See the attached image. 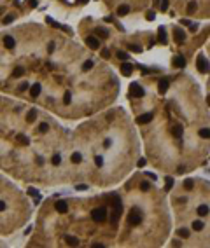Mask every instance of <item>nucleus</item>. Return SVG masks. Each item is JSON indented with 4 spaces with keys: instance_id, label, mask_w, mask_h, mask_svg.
Masks as SVG:
<instances>
[{
    "instance_id": "obj_1",
    "label": "nucleus",
    "mask_w": 210,
    "mask_h": 248,
    "mask_svg": "<svg viewBox=\"0 0 210 248\" xmlns=\"http://www.w3.org/2000/svg\"><path fill=\"white\" fill-rule=\"evenodd\" d=\"M91 218L95 222H105L107 220V210L105 208H95L91 211Z\"/></svg>"
},
{
    "instance_id": "obj_2",
    "label": "nucleus",
    "mask_w": 210,
    "mask_h": 248,
    "mask_svg": "<svg viewBox=\"0 0 210 248\" xmlns=\"http://www.w3.org/2000/svg\"><path fill=\"white\" fill-rule=\"evenodd\" d=\"M130 95L133 96V98H144L145 91H144V87L140 84H132L130 86Z\"/></svg>"
},
{
    "instance_id": "obj_3",
    "label": "nucleus",
    "mask_w": 210,
    "mask_h": 248,
    "mask_svg": "<svg viewBox=\"0 0 210 248\" xmlns=\"http://www.w3.org/2000/svg\"><path fill=\"white\" fill-rule=\"evenodd\" d=\"M196 65H198V70H200V72H203V74H207V72H209V59L203 56V54H200V56H198Z\"/></svg>"
},
{
    "instance_id": "obj_4",
    "label": "nucleus",
    "mask_w": 210,
    "mask_h": 248,
    "mask_svg": "<svg viewBox=\"0 0 210 248\" xmlns=\"http://www.w3.org/2000/svg\"><path fill=\"white\" fill-rule=\"evenodd\" d=\"M128 222H130L132 226H138V224L142 222V215H140V211L138 210H132L130 217H128Z\"/></svg>"
},
{
    "instance_id": "obj_5",
    "label": "nucleus",
    "mask_w": 210,
    "mask_h": 248,
    "mask_svg": "<svg viewBox=\"0 0 210 248\" xmlns=\"http://www.w3.org/2000/svg\"><path fill=\"white\" fill-rule=\"evenodd\" d=\"M186 37H187V33H186L182 28H175V30H173V38H175L179 44H182V42L186 40Z\"/></svg>"
},
{
    "instance_id": "obj_6",
    "label": "nucleus",
    "mask_w": 210,
    "mask_h": 248,
    "mask_svg": "<svg viewBox=\"0 0 210 248\" xmlns=\"http://www.w3.org/2000/svg\"><path fill=\"white\" fill-rule=\"evenodd\" d=\"M168 87H170V80H168V79H161V80L158 82V91H159L161 95H165V93L168 91Z\"/></svg>"
},
{
    "instance_id": "obj_7",
    "label": "nucleus",
    "mask_w": 210,
    "mask_h": 248,
    "mask_svg": "<svg viewBox=\"0 0 210 248\" xmlns=\"http://www.w3.org/2000/svg\"><path fill=\"white\" fill-rule=\"evenodd\" d=\"M86 46H88L89 49H98V47H100V40L96 37H91V35H89V37H86Z\"/></svg>"
},
{
    "instance_id": "obj_8",
    "label": "nucleus",
    "mask_w": 210,
    "mask_h": 248,
    "mask_svg": "<svg viewBox=\"0 0 210 248\" xmlns=\"http://www.w3.org/2000/svg\"><path fill=\"white\" fill-rule=\"evenodd\" d=\"M54 210H56L58 213H67V211H68V205H67L65 201H61V199H60V201L54 203Z\"/></svg>"
},
{
    "instance_id": "obj_9",
    "label": "nucleus",
    "mask_w": 210,
    "mask_h": 248,
    "mask_svg": "<svg viewBox=\"0 0 210 248\" xmlns=\"http://www.w3.org/2000/svg\"><path fill=\"white\" fill-rule=\"evenodd\" d=\"M121 72H123V75H124V77H130V75H132V72H133V65H132V63H128V61H124V63H123V67H121Z\"/></svg>"
},
{
    "instance_id": "obj_10",
    "label": "nucleus",
    "mask_w": 210,
    "mask_h": 248,
    "mask_svg": "<svg viewBox=\"0 0 210 248\" xmlns=\"http://www.w3.org/2000/svg\"><path fill=\"white\" fill-rule=\"evenodd\" d=\"M153 121V114L151 112H147V114H142L137 117V122L138 124H147V122H151Z\"/></svg>"
},
{
    "instance_id": "obj_11",
    "label": "nucleus",
    "mask_w": 210,
    "mask_h": 248,
    "mask_svg": "<svg viewBox=\"0 0 210 248\" xmlns=\"http://www.w3.org/2000/svg\"><path fill=\"white\" fill-rule=\"evenodd\" d=\"M4 46H5L7 49H14V46H16V40L11 37V35H5V37H4Z\"/></svg>"
},
{
    "instance_id": "obj_12",
    "label": "nucleus",
    "mask_w": 210,
    "mask_h": 248,
    "mask_svg": "<svg viewBox=\"0 0 210 248\" xmlns=\"http://www.w3.org/2000/svg\"><path fill=\"white\" fill-rule=\"evenodd\" d=\"M173 67H177V68H184V67H186V58L184 56H175L173 58Z\"/></svg>"
},
{
    "instance_id": "obj_13",
    "label": "nucleus",
    "mask_w": 210,
    "mask_h": 248,
    "mask_svg": "<svg viewBox=\"0 0 210 248\" xmlns=\"http://www.w3.org/2000/svg\"><path fill=\"white\" fill-rule=\"evenodd\" d=\"M128 12H130V5L123 4V5H119V7H117V16H126Z\"/></svg>"
},
{
    "instance_id": "obj_14",
    "label": "nucleus",
    "mask_w": 210,
    "mask_h": 248,
    "mask_svg": "<svg viewBox=\"0 0 210 248\" xmlns=\"http://www.w3.org/2000/svg\"><path fill=\"white\" fill-rule=\"evenodd\" d=\"M40 84H33V86H30V95L33 96V98H37L39 95H40Z\"/></svg>"
},
{
    "instance_id": "obj_15",
    "label": "nucleus",
    "mask_w": 210,
    "mask_h": 248,
    "mask_svg": "<svg viewBox=\"0 0 210 248\" xmlns=\"http://www.w3.org/2000/svg\"><path fill=\"white\" fill-rule=\"evenodd\" d=\"M158 40H159L161 44H166V32H165V28H163V26L158 30Z\"/></svg>"
},
{
    "instance_id": "obj_16",
    "label": "nucleus",
    "mask_w": 210,
    "mask_h": 248,
    "mask_svg": "<svg viewBox=\"0 0 210 248\" xmlns=\"http://www.w3.org/2000/svg\"><path fill=\"white\" fill-rule=\"evenodd\" d=\"M65 239H67V245H70V247H77L79 245V239H77L76 236H67Z\"/></svg>"
},
{
    "instance_id": "obj_17",
    "label": "nucleus",
    "mask_w": 210,
    "mask_h": 248,
    "mask_svg": "<svg viewBox=\"0 0 210 248\" xmlns=\"http://www.w3.org/2000/svg\"><path fill=\"white\" fill-rule=\"evenodd\" d=\"M182 133H184V128H182L180 124H177V126L173 128V136H177V138H180V136H182Z\"/></svg>"
},
{
    "instance_id": "obj_18",
    "label": "nucleus",
    "mask_w": 210,
    "mask_h": 248,
    "mask_svg": "<svg viewBox=\"0 0 210 248\" xmlns=\"http://www.w3.org/2000/svg\"><path fill=\"white\" fill-rule=\"evenodd\" d=\"M207 213H209V206H207V205H201V206H198V215H200V217H205Z\"/></svg>"
},
{
    "instance_id": "obj_19",
    "label": "nucleus",
    "mask_w": 210,
    "mask_h": 248,
    "mask_svg": "<svg viewBox=\"0 0 210 248\" xmlns=\"http://www.w3.org/2000/svg\"><path fill=\"white\" fill-rule=\"evenodd\" d=\"M96 35H98L100 38H107L109 37V32L103 30V28H96Z\"/></svg>"
},
{
    "instance_id": "obj_20",
    "label": "nucleus",
    "mask_w": 210,
    "mask_h": 248,
    "mask_svg": "<svg viewBox=\"0 0 210 248\" xmlns=\"http://www.w3.org/2000/svg\"><path fill=\"white\" fill-rule=\"evenodd\" d=\"M196 9H198V4H196V2H189V4H187V14H193Z\"/></svg>"
},
{
    "instance_id": "obj_21",
    "label": "nucleus",
    "mask_w": 210,
    "mask_h": 248,
    "mask_svg": "<svg viewBox=\"0 0 210 248\" xmlns=\"http://www.w3.org/2000/svg\"><path fill=\"white\" fill-rule=\"evenodd\" d=\"M35 117H37V112H35V110H30L28 115H26V122H33V121H35Z\"/></svg>"
},
{
    "instance_id": "obj_22",
    "label": "nucleus",
    "mask_w": 210,
    "mask_h": 248,
    "mask_svg": "<svg viewBox=\"0 0 210 248\" xmlns=\"http://www.w3.org/2000/svg\"><path fill=\"white\" fill-rule=\"evenodd\" d=\"M93 65H95V63H93L91 59H88V61L82 65V70H84V72H88V70H91V68H93Z\"/></svg>"
},
{
    "instance_id": "obj_23",
    "label": "nucleus",
    "mask_w": 210,
    "mask_h": 248,
    "mask_svg": "<svg viewBox=\"0 0 210 248\" xmlns=\"http://www.w3.org/2000/svg\"><path fill=\"white\" fill-rule=\"evenodd\" d=\"M116 56L119 58L121 61H126V59H128V53H124V51H117V53H116Z\"/></svg>"
},
{
    "instance_id": "obj_24",
    "label": "nucleus",
    "mask_w": 210,
    "mask_h": 248,
    "mask_svg": "<svg viewBox=\"0 0 210 248\" xmlns=\"http://www.w3.org/2000/svg\"><path fill=\"white\" fill-rule=\"evenodd\" d=\"M70 159H72V163H81V161H82V155H81L79 152H74Z\"/></svg>"
},
{
    "instance_id": "obj_25",
    "label": "nucleus",
    "mask_w": 210,
    "mask_h": 248,
    "mask_svg": "<svg viewBox=\"0 0 210 248\" xmlns=\"http://www.w3.org/2000/svg\"><path fill=\"white\" fill-rule=\"evenodd\" d=\"M193 229H194V231H201V229H203V222H201V220L193 222Z\"/></svg>"
},
{
    "instance_id": "obj_26",
    "label": "nucleus",
    "mask_w": 210,
    "mask_h": 248,
    "mask_svg": "<svg viewBox=\"0 0 210 248\" xmlns=\"http://www.w3.org/2000/svg\"><path fill=\"white\" fill-rule=\"evenodd\" d=\"M165 184H166V191H170L173 187V178L172 176H166V178H165Z\"/></svg>"
},
{
    "instance_id": "obj_27",
    "label": "nucleus",
    "mask_w": 210,
    "mask_h": 248,
    "mask_svg": "<svg viewBox=\"0 0 210 248\" xmlns=\"http://www.w3.org/2000/svg\"><path fill=\"white\" fill-rule=\"evenodd\" d=\"M51 163H53L54 166H58V164L61 163V155H60V154H54V155H53V159H51Z\"/></svg>"
},
{
    "instance_id": "obj_28",
    "label": "nucleus",
    "mask_w": 210,
    "mask_h": 248,
    "mask_svg": "<svg viewBox=\"0 0 210 248\" xmlns=\"http://www.w3.org/2000/svg\"><path fill=\"white\" fill-rule=\"evenodd\" d=\"M18 142L19 143H23V145H28L30 142H28V138L25 136V134H18Z\"/></svg>"
},
{
    "instance_id": "obj_29",
    "label": "nucleus",
    "mask_w": 210,
    "mask_h": 248,
    "mask_svg": "<svg viewBox=\"0 0 210 248\" xmlns=\"http://www.w3.org/2000/svg\"><path fill=\"white\" fill-rule=\"evenodd\" d=\"M177 234H179L180 238H187V236H189V231L182 227V229H179V231H177Z\"/></svg>"
},
{
    "instance_id": "obj_30",
    "label": "nucleus",
    "mask_w": 210,
    "mask_h": 248,
    "mask_svg": "<svg viewBox=\"0 0 210 248\" xmlns=\"http://www.w3.org/2000/svg\"><path fill=\"white\" fill-rule=\"evenodd\" d=\"M200 136H201V138H209V136H210L209 128H203V129H200Z\"/></svg>"
},
{
    "instance_id": "obj_31",
    "label": "nucleus",
    "mask_w": 210,
    "mask_h": 248,
    "mask_svg": "<svg viewBox=\"0 0 210 248\" xmlns=\"http://www.w3.org/2000/svg\"><path fill=\"white\" fill-rule=\"evenodd\" d=\"M70 101H72V95H70V91H67V93H65V98H63V103L68 105Z\"/></svg>"
},
{
    "instance_id": "obj_32",
    "label": "nucleus",
    "mask_w": 210,
    "mask_h": 248,
    "mask_svg": "<svg viewBox=\"0 0 210 248\" xmlns=\"http://www.w3.org/2000/svg\"><path fill=\"white\" fill-rule=\"evenodd\" d=\"M95 164L98 166V168H102V166H103V157H102V155H96V157H95Z\"/></svg>"
},
{
    "instance_id": "obj_33",
    "label": "nucleus",
    "mask_w": 210,
    "mask_h": 248,
    "mask_svg": "<svg viewBox=\"0 0 210 248\" xmlns=\"http://www.w3.org/2000/svg\"><path fill=\"white\" fill-rule=\"evenodd\" d=\"M39 131H40V133H47V131H49V126H47L46 122H42V124L39 126Z\"/></svg>"
},
{
    "instance_id": "obj_34",
    "label": "nucleus",
    "mask_w": 210,
    "mask_h": 248,
    "mask_svg": "<svg viewBox=\"0 0 210 248\" xmlns=\"http://www.w3.org/2000/svg\"><path fill=\"white\" fill-rule=\"evenodd\" d=\"M168 4H170L168 0H161V2H159V7H161V11H163V12L168 9Z\"/></svg>"
},
{
    "instance_id": "obj_35",
    "label": "nucleus",
    "mask_w": 210,
    "mask_h": 248,
    "mask_svg": "<svg viewBox=\"0 0 210 248\" xmlns=\"http://www.w3.org/2000/svg\"><path fill=\"white\" fill-rule=\"evenodd\" d=\"M145 18L149 19V21H154V19H156V12H154V11H147Z\"/></svg>"
},
{
    "instance_id": "obj_36",
    "label": "nucleus",
    "mask_w": 210,
    "mask_h": 248,
    "mask_svg": "<svg viewBox=\"0 0 210 248\" xmlns=\"http://www.w3.org/2000/svg\"><path fill=\"white\" fill-rule=\"evenodd\" d=\"M14 21V16L12 14H7L5 18H4V25H9V23H12Z\"/></svg>"
},
{
    "instance_id": "obj_37",
    "label": "nucleus",
    "mask_w": 210,
    "mask_h": 248,
    "mask_svg": "<svg viewBox=\"0 0 210 248\" xmlns=\"http://www.w3.org/2000/svg\"><path fill=\"white\" fill-rule=\"evenodd\" d=\"M23 74H25V70H23V68H16V70L12 72V77H21Z\"/></svg>"
},
{
    "instance_id": "obj_38",
    "label": "nucleus",
    "mask_w": 210,
    "mask_h": 248,
    "mask_svg": "<svg viewBox=\"0 0 210 248\" xmlns=\"http://www.w3.org/2000/svg\"><path fill=\"white\" fill-rule=\"evenodd\" d=\"M130 51H133V53H142V47H140V46H133V44H130Z\"/></svg>"
},
{
    "instance_id": "obj_39",
    "label": "nucleus",
    "mask_w": 210,
    "mask_h": 248,
    "mask_svg": "<svg viewBox=\"0 0 210 248\" xmlns=\"http://www.w3.org/2000/svg\"><path fill=\"white\" fill-rule=\"evenodd\" d=\"M184 189H187V191H191L193 189V182L191 180H186V182H184Z\"/></svg>"
},
{
    "instance_id": "obj_40",
    "label": "nucleus",
    "mask_w": 210,
    "mask_h": 248,
    "mask_svg": "<svg viewBox=\"0 0 210 248\" xmlns=\"http://www.w3.org/2000/svg\"><path fill=\"white\" fill-rule=\"evenodd\" d=\"M140 189H142V191H144V192H145V191H149V189H151V184H147V182H144V184L140 185Z\"/></svg>"
},
{
    "instance_id": "obj_41",
    "label": "nucleus",
    "mask_w": 210,
    "mask_h": 248,
    "mask_svg": "<svg viewBox=\"0 0 210 248\" xmlns=\"http://www.w3.org/2000/svg\"><path fill=\"white\" fill-rule=\"evenodd\" d=\"M46 21H47V23H49V25H53V26H56V28H61V26H60V25H58L56 21H53V19H51V18H46Z\"/></svg>"
},
{
    "instance_id": "obj_42",
    "label": "nucleus",
    "mask_w": 210,
    "mask_h": 248,
    "mask_svg": "<svg viewBox=\"0 0 210 248\" xmlns=\"http://www.w3.org/2000/svg\"><path fill=\"white\" fill-rule=\"evenodd\" d=\"M28 87H30V84H26V82H23V84L19 86V91H26Z\"/></svg>"
},
{
    "instance_id": "obj_43",
    "label": "nucleus",
    "mask_w": 210,
    "mask_h": 248,
    "mask_svg": "<svg viewBox=\"0 0 210 248\" xmlns=\"http://www.w3.org/2000/svg\"><path fill=\"white\" fill-rule=\"evenodd\" d=\"M110 56V51H109V49H103V51H102V58H109Z\"/></svg>"
},
{
    "instance_id": "obj_44",
    "label": "nucleus",
    "mask_w": 210,
    "mask_h": 248,
    "mask_svg": "<svg viewBox=\"0 0 210 248\" xmlns=\"http://www.w3.org/2000/svg\"><path fill=\"white\" fill-rule=\"evenodd\" d=\"M137 166H138V168H144V166H145V159H138Z\"/></svg>"
},
{
    "instance_id": "obj_45",
    "label": "nucleus",
    "mask_w": 210,
    "mask_h": 248,
    "mask_svg": "<svg viewBox=\"0 0 210 248\" xmlns=\"http://www.w3.org/2000/svg\"><path fill=\"white\" fill-rule=\"evenodd\" d=\"M28 194H30V196H37L39 192L35 191V189H33V187H30V189H28Z\"/></svg>"
},
{
    "instance_id": "obj_46",
    "label": "nucleus",
    "mask_w": 210,
    "mask_h": 248,
    "mask_svg": "<svg viewBox=\"0 0 210 248\" xmlns=\"http://www.w3.org/2000/svg\"><path fill=\"white\" fill-rule=\"evenodd\" d=\"M28 5L30 7H37V0H28Z\"/></svg>"
},
{
    "instance_id": "obj_47",
    "label": "nucleus",
    "mask_w": 210,
    "mask_h": 248,
    "mask_svg": "<svg viewBox=\"0 0 210 248\" xmlns=\"http://www.w3.org/2000/svg\"><path fill=\"white\" fill-rule=\"evenodd\" d=\"M76 189H77V191H86V189H88V185H76Z\"/></svg>"
},
{
    "instance_id": "obj_48",
    "label": "nucleus",
    "mask_w": 210,
    "mask_h": 248,
    "mask_svg": "<svg viewBox=\"0 0 210 248\" xmlns=\"http://www.w3.org/2000/svg\"><path fill=\"white\" fill-rule=\"evenodd\" d=\"M47 51H49V53H53V51H54V44H53V42L47 46Z\"/></svg>"
},
{
    "instance_id": "obj_49",
    "label": "nucleus",
    "mask_w": 210,
    "mask_h": 248,
    "mask_svg": "<svg viewBox=\"0 0 210 248\" xmlns=\"http://www.w3.org/2000/svg\"><path fill=\"white\" fill-rule=\"evenodd\" d=\"M5 210V203H4V201H0V211H4Z\"/></svg>"
},
{
    "instance_id": "obj_50",
    "label": "nucleus",
    "mask_w": 210,
    "mask_h": 248,
    "mask_svg": "<svg viewBox=\"0 0 210 248\" xmlns=\"http://www.w3.org/2000/svg\"><path fill=\"white\" fill-rule=\"evenodd\" d=\"M147 176H149L151 180H156V175H154V173H147Z\"/></svg>"
},
{
    "instance_id": "obj_51",
    "label": "nucleus",
    "mask_w": 210,
    "mask_h": 248,
    "mask_svg": "<svg viewBox=\"0 0 210 248\" xmlns=\"http://www.w3.org/2000/svg\"><path fill=\"white\" fill-rule=\"evenodd\" d=\"M77 2H79V4H88L89 0H77Z\"/></svg>"
}]
</instances>
